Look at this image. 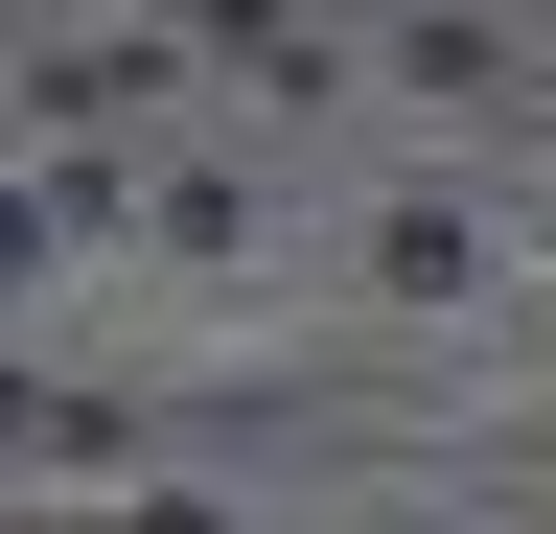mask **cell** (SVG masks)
Wrapping results in <instances>:
<instances>
[{
	"mask_svg": "<svg viewBox=\"0 0 556 534\" xmlns=\"http://www.w3.org/2000/svg\"><path fill=\"white\" fill-rule=\"evenodd\" d=\"M70 534H116V511H70Z\"/></svg>",
	"mask_w": 556,
	"mask_h": 534,
	"instance_id": "cell-1",
	"label": "cell"
}]
</instances>
